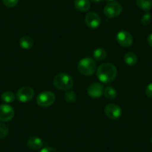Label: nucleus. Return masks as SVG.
I'll list each match as a JSON object with an SVG mask.
<instances>
[{"mask_svg":"<svg viewBox=\"0 0 152 152\" xmlns=\"http://www.w3.org/2000/svg\"><path fill=\"white\" fill-rule=\"evenodd\" d=\"M96 74L101 82L109 84L116 78L117 75V69L113 64L105 63L99 66Z\"/></svg>","mask_w":152,"mask_h":152,"instance_id":"obj_1","label":"nucleus"},{"mask_svg":"<svg viewBox=\"0 0 152 152\" xmlns=\"http://www.w3.org/2000/svg\"><path fill=\"white\" fill-rule=\"evenodd\" d=\"M53 84L57 89L64 91H68L73 87L74 81L72 78L66 73H59L55 76Z\"/></svg>","mask_w":152,"mask_h":152,"instance_id":"obj_2","label":"nucleus"},{"mask_svg":"<svg viewBox=\"0 0 152 152\" xmlns=\"http://www.w3.org/2000/svg\"><path fill=\"white\" fill-rule=\"evenodd\" d=\"M78 69L83 75L90 76L96 72V64L92 58H84L78 62Z\"/></svg>","mask_w":152,"mask_h":152,"instance_id":"obj_3","label":"nucleus"},{"mask_svg":"<svg viewBox=\"0 0 152 152\" xmlns=\"http://www.w3.org/2000/svg\"><path fill=\"white\" fill-rule=\"evenodd\" d=\"M55 101V96L51 91H43L37 97V103L42 107L51 106Z\"/></svg>","mask_w":152,"mask_h":152,"instance_id":"obj_4","label":"nucleus"},{"mask_svg":"<svg viewBox=\"0 0 152 152\" xmlns=\"http://www.w3.org/2000/svg\"><path fill=\"white\" fill-rule=\"evenodd\" d=\"M122 11V7L119 2H111L105 5L104 14L109 18H116L119 17Z\"/></svg>","mask_w":152,"mask_h":152,"instance_id":"obj_5","label":"nucleus"},{"mask_svg":"<svg viewBox=\"0 0 152 152\" xmlns=\"http://www.w3.org/2000/svg\"><path fill=\"white\" fill-rule=\"evenodd\" d=\"M34 95V91L33 89L28 86L23 87L17 91V99L23 103H26L28 102L33 99Z\"/></svg>","mask_w":152,"mask_h":152,"instance_id":"obj_6","label":"nucleus"},{"mask_svg":"<svg viewBox=\"0 0 152 152\" xmlns=\"http://www.w3.org/2000/svg\"><path fill=\"white\" fill-rule=\"evenodd\" d=\"M104 113L109 119H118L122 116V109L115 104H108L104 107Z\"/></svg>","mask_w":152,"mask_h":152,"instance_id":"obj_7","label":"nucleus"},{"mask_svg":"<svg viewBox=\"0 0 152 152\" xmlns=\"http://www.w3.org/2000/svg\"><path fill=\"white\" fill-rule=\"evenodd\" d=\"M116 40L120 46L123 47H130L133 44V37L126 31H121L116 35Z\"/></svg>","mask_w":152,"mask_h":152,"instance_id":"obj_8","label":"nucleus"},{"mask_svg":"<svg viewBox=\"0 0 152 152\" xmlns=\"http://www.w3.org/2000/svg\"><path fill=\"white\" fill-rule=\"evenodd\" d=\"M14 110L8 104L0 105V121L2 122H9L14 118Z\"/></svg>","mask_w":152,"mask_h":152,"instance_id":"obj_9","label":"nucleus"},{"mask_svg":"<svg viewBox=\"0 0 152 152\" xmlns=\"http://www.w3.org/2000/svg\"><path fill=\"white\" fill-rule=\"evenodd\" d=\"M104 87L100 83H93L87 88V94L93 99L101 97L104 94Z\"/></svg>","mask_w":152,"mask_h":152,"instance_id":"obj_10","label":"nucleus"},{"mask_svg":"<svg viewBox=\"0 0 152 152\" xmlns=\"http://www.w3.org/2000/svg\"><path fill=\"white\" fill-rule=\"evenodd\" d=\"M86 25L91 29H96L100 26L101 18L96 12H90L85 17Z\"/></svg>","mask_w":152,"mask_h":152,"instance_id":"obj_11","label":"nucleus"},{"mask_svg":"<svg viewBox=\"0 0 152 152\" xmlns=\"http://www.w3.org/2000/svg\"><path fill=\"white\" fill-rule=\"evenodd\" d=\"M27 145L30 148L33 150H38L43 146V140L40 137H36V136H32L29 137L27 141Z\"/></svg>","mask_w":152,"mask_h":152,"instance_id":"obj_12","label":"nucleus"},{"mask_svg":"<svg viewBox=\"0 0 152 152\" xmlns=\"http://www.w3.org/2000/svg\"><path fill=\"white\" fill-rule=\"evenodd\" d=\"M75 8L80 12H86L90 8V2L89 0H75Z\"/></svg>","mask_w":152,"mask_h":152,"instance_id":"obj_13","label":"nucleus"},{"mask_svg":"<svg viewBox=\"0 0 152 152\" xmlns=\"http://www.w3.org/2000/svg\"><path fill=\"white\" fill-rule=\"evenodd\" d=\"M34 44L33 38L30 36H24L20 38V47L24 49H31Z\"/></svg>","mask_w":152,"mask_h":152,"instance_id":"obj_14","label":"nucleus"},{"mask_svg":"<svg viewBox=\"0 0 152 152\" xmlns=\"http://www.w3.org/2000/svg\"><path fill=\"white\" fill-rule=\"evenodd\" d=\"M136 4L144 11H149L152 8V0H136Z\"/></svg>","mask_w":152,"mask_h":152,"instance_id":"obj_15","label":"nucleus"},{"mask_svg":"<svg viewBox=\"0 0 152 152\" xmlns=\"http://www.w3.org/2000/svg\"><path fill=\"white\" fill-rule=\"evenodd\" d=\"M124 61L128 66H134L137 63V56L132 52H128L124 55Z\"/></svg>","mask_w":152,"mask_h":152,"instance_id":"obj_16","label":"nucleus"},{"mask_svg":"<svg viewBox=\"0 0 152 152\" xmlns=\"http://www.w3.org/2000/svg\"><path fill=\"white\" fill-rule=\"evenodd\" d=\"M104 96L109 100H113L116 99V96H117V92L115 90L113 87L112 86H107L106 88H104Z\"/></svg>","mask_w":152,"mask_h":152,"instance_id":"obj_17","label":"nucleus"},{"mask_svg":"<svg viewBox=\"0 0 152 152\" xmlns=\"http://www.w3.org/2000/svg\"><path fill=\"white\" fill-rule=\"evenodd\" d=\"M94 58L98 61H102L106 58L107 52L103 48H98L93 52Z\"/></svg>","mask_w":152,"mask_h":152,"instance_id":"obj_18","label":"nucleus"},{"mask_svg":"<svg viewBox=\"0 0 152 152\" xmlns=\"http://www.w3.org/2000/svg\"><path fill=\"white\" fill-rule=\"evenodd\" d=\"M15 95L13 92L11 91H6L5 93H3L1 96V99L5 103H11V102H14L15 100Z\"/></svg>","mask_w":152,"mask_h":152,"instance_id":"obj_19","label":"nucleus"},{"mask_svg":"<svg viewBox=\"0 0 152 152\" xmlns=\"http://www.w3.org/2000/svg\"><path fill=\"white\" fill-rule=\"evenodd\" d=\"M64 99L67 103H75L76 99H77V95L74 91H72L71 90H68V91L66 92L65 95H64Z\"/></svg>","mask_w":152,"mask_h":152,"instance_id":"obj_20","label":"nucleus"},{"mask_svg":"<svg viewBox=\"0 0 152 152\" xmlns=\"http://www.w3.org/2000/svg\"><path fill=\"white\" fill-rule=\"evenodd\" d=\"M8 134V128L5 124L0 122V139H3L7 137Z\"/></svg>","mask_w":152,"mask_h":152,"instance_id":"obj_21","label":"nucleus"},{"mask_svg":"<svg viewBox=\"0 0 152 152\" xmlns=\"http://www.w3.org/2000/svg\"><path fill=\"white\" fill-rule=\"evenodd\" d=\"M151 15L150 14H148V13H147V14H145L142 16V17L141 19V22L144 26H148V25H149L151 23Z\"/></svg>","mask_w":152,"mask_h":152,"instance_id":"obj_22","label":"nucleus"},{"mask_svg":"<svg viewBox=\"0 0 152 152\" xmlns=\"http://www.w3.org/2000/svg\"><path fill=\"white\" fill-rule=\"evenodd\" d=\"M2 2L8 8H14L18 4L19 0H2Z\"/></svg>","mask_w":152,"mask_h":152,"instance_id":"obj_23","label":"nucleus"},{"mask_svg":"<svg viewBox=\"0 0 152 152\" xmlns=\"http://www.w3.org/2000/svg\"><path fill=\"white\" fill-rule=\"evenodd\" d=\"M145 94L148 97L152 99V83L149 84L145 88Z\"/></svg>","mask_w":152,"mask_h":152,"instance_id":"obj_24","label":"nucleus"},{"mask_svg":"<svg viewBox=\"0 0 152 152\" xmlns=\"http://www.w3.org/2000/svg\"><path fill=\"white\" fill-rule=\"evenodd\" d=\"M40 152H58V151L56 150L54 148H51V147H46L42 149Z\"/></svg>","mask_w":152,"mask_h":152,"instance_id":"obj_25","label":"nucleus"},{"mask_svg":"<svg viewBox=\"0 0 152 152\" xmlns=\"http://www.w3.org/2000/svg\"><path fill=\"white\" fill-rule=\"evenodd\" d=\"M147 41L148 43L151 46H152V33L148 35V37L147 38Z\"/></svg>","mask_w":152,"mask_h":152,"instance_id":"obj_26","label":"nucleus"},{"mask_svg":"<svg viewBox=\"0 0 152 152\" xmlns=\"http://www.w3.org/2000/svg\"><path fill=\"white\" fill-rule=\"evenodd\" d=\"M91 1L94 3H99V2H102L103 0H91Z\"/></svg>","mask_w":152,"mask_h":152,"instance_id":"obj_27","label":"nucleus"},{"mask_svg":"<svg viewBox=\"0 0 152 152\" xmlns=\"http://www.w3.org/2000/svg\"><path fill=\"white\" fill-rule=\"evenodd\" d=\"M106 1H107V2H113V1H114V0H106Z\"/></svg>","mask_w":152,"mask_h":152,"instance_id":"obj_28","label":"nucleus"},{"mask_svg":"<svg viewBox=\"0 0 152 152\" xmlns=\"http://www.w3.org/2000/svg\"><path fill=\"white\" fill-rule=\"evenodd\" d=\"M151 144H152V136H151Z\"/></svg>","mask_w":152,"mask_h":152,"instance_id":"obj_29","label":"nucleus"}]
</instances>
